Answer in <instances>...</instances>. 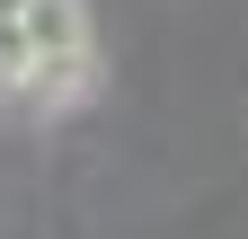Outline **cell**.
<instances>
[{
  "label": "cell",
  "instance_id": "obj_1",
  "mask_svg": "<svg viewBox=\"0 0 248 239\" xmlns=\"http://www.w3.org/2000/svg\"><path fill=\"white\" fill-rule=\"evenodd\" d=\"M27 71L9 98L27 115H80L98 98V36H89V0H27L18 9Z\"/></svg>",
  "mask_w": 248,
  "mask_h": 239
},
{
  "label": "cell",
  "instance_id": "obj_2",
  "mask_svg": "<svg viewBox=\"0 0 248 239\" xmlns=\"http://www.w3.org/2000/svg\"><path fill=\"white\" fill-rule=\"evenodd\" d=\"M18 9H27V0H0V89H18V71H27V45H18Z\"/></svg>",
  "mask_w": 248,
  "mask_h": 239
}]
</instances>
